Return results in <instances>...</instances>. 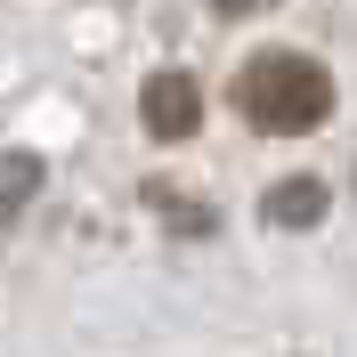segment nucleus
Returning <instances> with one entry per match:
<instances>
[{"instance_id": "nucleus-1", "label": "nucleus", "mask_w": 357, "mask_h": 357, "mask_svg": "<svg viewBox=\"0 0 357 357\" xmlns=\"http://www.w3.org/2000/svg\"><path fill=\"white\" fill-rule=\"evenodd\" d=\"M155 122L171 130V122H195V89L178 98V89H155Z\"/></svg>"}]
</instances>
